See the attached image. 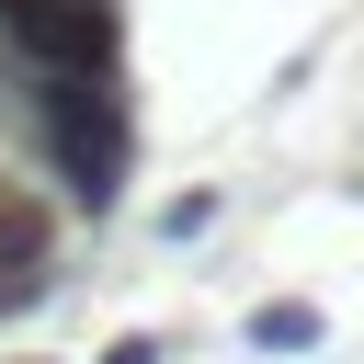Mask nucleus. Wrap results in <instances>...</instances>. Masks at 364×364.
Here are the masks:
<instances>
[{"mask_svg": "<svg viewBox=\"0 0 364 364\" xmlns=\"http://www.w3.org/2000/svg\"><path fill=\"white\" fill-rule=\"evenodd\" d=\"M0 57L23 80H91L125 68V23L114 0H0Z\"/></svg>", "mask_w": 364, "mask_h": 364, "instance_id": "obj_2", "label": "nucleus"}, {"mask_svg": "<svg viewBox=\"0 0 364 364\" xmlns=\"http://www.w3.org/2000/svg\"><path fill=\"white\" fill-rule=\"evenodd\" d=\"M250 341H262V353H307V341H318V307H296V296H284V307H250Z\"/></svg>", "mask_w": 364, "mask_h": 364, "instance_id": "obj_3", "label": "nucleus"}, {"mask_svg": "<svg viewBox=\"0 0 364 364\" xmlns=\"http://www.w3.org/2000/svg\"><path fill=\"white\" fill-rule=\"evenodd\" d=\"M102 364H159V341H114V353H102Z\"/></svg>", "mask_w": 364, "mask_h": 364, "instance_id": "obj_4", "label": "nucleus"}, {"mask_svg": "<svg viewBox=\"0 0 364 364\" xmlns=\"http://www.w3.org/2000/svg\"><path fill=\"white\" fill-rule=\"evenodd\" d=\"M23 148L46 159V182L68 205H114L125 171H136V114H125V68H91V80H23Z\"/></svg>", "mask_w": 364, "mask_h": 364, "instance_id": "obj_1", "label": "nucleus"}]
</instances>
